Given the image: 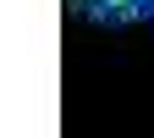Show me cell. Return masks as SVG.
<instances>
[{
	"label": "cell",
	"instance_id": "1",
	"mask_svg": "<svg viewBox=\"0 0 154 138\" xmlns=\"http://www.w3.org/2000/svg\"><path fill=\"white\" fill-rule=\"evenodd\" d=\"M116 6V0H72V11H83V17H94V22H105V11Z\"/></svg>",
	"mask_w": 154,
	"mask_h": 138
}]
</instances>
